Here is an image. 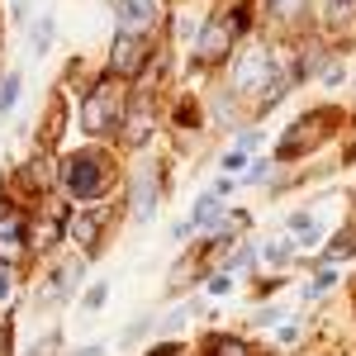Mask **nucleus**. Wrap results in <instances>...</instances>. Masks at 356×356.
<instances>
[{
	"mask_svg": "<svg viewBox=\"0 0 356 356\" xmlns=\"http://www.w3.org/2000/svg\"><path fill=\"white\" fill-rule=\"evenodd\" d=\"M209 191L219 195V200H228V195L238 191V176H219V181H214V186H209Z\"/></svg>",
	"mask_w": 356,
	"mask_h": 356,
	"instance_id": "35",
	"label": "nucleus"
},
{
	"mask_svg": "<svg viewBox=\"0 0 356 356\" xmlns=\"http://www.w3.org/2000/svg\"><path fill=\"white\" fill-rule=\"evenodd\" d=\"M19 290H24L19 261H0V314H10V309L19 304Z\"/></svg>",
	"mask_w": 356,
	"mask_h": 356,
	"instance_id": "17",
	"label": "nucleus"
},
{
	"mask_svg": "<svg viewBox=\"0 0 356 356\" xmlns=\"http://www.w3.org/2000/svg\"><path fill=\"white\" fill-rule=\"evenodd\" d=\"M247 162H252V152H243V147L233 143V147H228V152L219 157V176H243V166H247Z\"/></svg>",
	"mask_w": 356,
	"mask_h": 356,
	"instance_id": "26",
	"label": "nucleus"
},
{
	"mask_svg": "<svg viewBox=\"0 0 356 356\" xmlns=\"http://www.w3.org/2000/svg\"><path fill=\"white\" fill-rule=\"evenodd\" d=\"M53 38H57V19H53V15H38V19L29 24V53H33V57L53 53Z\"/></svg>",
	"mask_w": 356,
	"mask_h": 356,
	"instance_id": "18",
	"label": "nucleus"
},
{
	"mask_svg": "<svg viewBox=\"0 0 356 356\" xmlns=\"http://www.w3.org/2000/svg\"><path fill=\"white\" fill-rule=\"evenodd\" d=\"M332 285H337V271H332V266H323V271H318V275H314V280H309V285H304V304L323 300V295H328Z\"/></svg>",
	"mask_w": 356,
	"mask_h": 356,
	"instance_id": "25",
	"label": "nucleus"
},
{
	"mask_svg": "<svg viewBox=\"0 0 356 356\" xmlns=\"http://www.w3.org/2000/svg\"><path fill=\"white\" fill-rule=\"evenodd\" d=\"M290 62L285 53L266 43V38H252V43H238V53L228 57V95L243 105L252 119H261V114H271L285 95H290Z\"/></svg>",
	"mask_w": 356,
	"mask_h": 356,
	"instance_id": "1",
	"label": "nucleus"
},
{
	"mask_svg": "<svg viewBox=\"0 0 356 356\" xmlns=\"http://www.w3.org/2000/svg\"><path fill=\"white\" fill-rule=\"evenodd\" d=\"M200 356H257V347L247 337H238V332H209Z\"/></svg>",
	"mask_w": 356,
	"mask_h": 356,
	"instance_id": "16",
	"label": "nucleus"
},
{
	"mask_svg": "<svg viewBox=\"0 0 356 356\" xmlns=\"http://www.w3.org/2000/svg\"><path fill=\"white\" fill-rule=\"evenodd\" d=\"M252 266H257V247H252V243H238V247H233V252L219 261V271H228L233 280H243Z\"/></svg>",
	"mask_w": 356,
	"mask_h": 356,
	"instance_id": "19",
	"label": "nucleus"
},
{
	"mask_svg": "<svg viewBox=\"0 0 356 356\" xmlns=\"http://www.w3.org/2000/svg\"><path fill=\"white\" fill-rule=\"evenodd\" d=\"M105 300H110V280H90L86 295H81V314H100Z\"/></svg>",
	"mask_w": 356,
	"mask_h": 356,
	"instance_id": "24",
	"label": "nucleus"
},
{
	"mask_svg": "<svg viewBox=\"0 0 356 356\" xmlns=\"http://www.w3.org/2000/svg\"><path fill=\"white\" fill-rule=\"evenodd\" d=\"M81 280H86V257H81V252H72V257H67L57 271H48V280L38 285V309H57V304L76 300Z\"/></svg>",
	"mask_w": 356,
	"mask_h": 356,
	"instance_id": "12",
	"label": "nucleus"
},
{
	"mask_svg": "<svg viewBox=\"0 0 356 356\" xmlns=\"http://www.w3.org/2000/svg\"><path fill=\"white\" fill-rule=\"evenodd\" d=\"M233 143H238L243 152H257V147H261V129H238V138H233Z\"/></svg>",
	"mask_w": 356,
	"mask_h": 356,
	"instance_id": "32",
	"label": "nucleus"
},
{
	"mask_svg": "<svg viewBox=\"0 0 356 356\" xmlns=\"http://www.w3.org/2000/svg\"><path fill=\"white\" fill-rule=\"evenodd\" d=\"M195 124H200V110H195L191 100H181L176 105V129H195Z\"/></svg>",
	"mask_w": 356,
	"mask_h": 356,
	"instance_id": "30",
	"label": "nucleus"
},
{
	"mask_svg": "<svg viewBox=\"0 0 356 356\" xmlns=\"http://www.w3.org/2000/svg\"><path fill=\"white\" fill-rule=\"evenodd\" d=\"M171 24L166 0H114V33H134V38H162Z\"/></svg>",
	"mask_w": 356,
	"mask_h": 356,
	"instance_id": "7",
	"label": "nucleus"
},
{
	"mask_svg": "<svg viewBox=\"0 0 356 356\" xmlns=\"http://www.w3.org/2000/svg\"><path fill=\"white\" fill-rule=\"evenodd\" d=\"M157 86H138L129 90V110H124V129H119V147H147L157 134Z\"/></svg>",
	"mask_w": 356,
	"mask_h": 356,
	"instance_id": "6",
	"label": "nucleus"
},
{
	"mask_svg": "<svg viewBox=\"0 0 356 356\" xmlns=\"http://www.w3.org/2000/svg\"><path fill=\"white\" fill-rule=\"evenodd\" d=\"M223 214H228V204H223L214 191H204L200 200H195V209H191V219H186V228L191 233H204V228H219Z\"/></svg>",
	"mask_w": 356,
	"mask_h": 356,
	"instance_id": "15",
	"label": "nucleus"
},
{
	"mask_svg": "<svg viewBox=\"0 0 356 356\" xmlns=\"http://www.w3.org/2000/svg\"><path fill=\"white\" fill-rule=\"evenodd\" d=\"M124 110H129V90L114 76H95V81L81 90V105H76V119H81V134L90 143H119V129H124Z\"/></svg>",
	"mask_w": 356,
	"mask_h": 356,
	"instance_id": "4",
	"label": "nucleus"
},
{
	"mask_svg": "<svg viewBox=\"0 0 356 356\" xmlns=\"http://www.w3.org/2000/svg\"><path fill=\"white\" fill-rule=\"evenodd\" d=\"M347 257H356V223H352V228H337V233H332V243L323 247V266H332V261H347Z\"/></svg>",
	"mask_w": 356,
	"mask_h": 356,
	"instance_id": "20",
	"label": "nucleus"
},
{
	"mask_svg": "<svg viewBox=\"0 0 356 356\" xmlns=\"http://www.w3.org/2000/svg\"><path fill=\"white\" fill-rule=\"evenodd\" d=\"M29 257V209L0 191V261H24Z\"/></svg>",
	"mask_w": 356,
	"mask_h": 356,
	"instance_id": "11",
	"label": "nucleus"
},
{
	"mask_svg": "<svg viewBox=\"0 0 356 356\" xmlns=\"http://www.w3.org/2000/svg\"><path fill=\"white\" fill-rule=\"evenodd\" d=\"M19 95H24V76H19V72H5V76H0V119L15 114Z\"/></svg>",
	"mask_w": 356,
	"mask_h": 356,
	"instance_id": "22",
	"label": "nucleus"
},
{
	"mask_svg": "<svg viewBox=\"0 0 356 356\" xmlns=\"http://www.w3.org/2000/svg\"><path fill=\"white\" fill-rule=\"evenodd\" d=\"M76 356H105V347H100V342H90V347H81Z\"/></svg>",
	"mask_w": 356,
	"mask_h": 356,
	"instance_id": "36",
	"label": "nucleus"
},
{
	"mask_svg": "<svg viewBox=\"0 0 356 356\" xmlns=\"http://www.w3.org/2000/svg\"><path fill=\"white\" fill-rule=\"evenodd\" d=\"M314 15V0H257V24H271L275 33H304Z\"/></svg>",
	"mask_w": 356,
	"mask_h": 356,
	"instance_id": "13",
	"label": "nucleus"
},
{
	"mask_svg": "<svg viewBox=\"0 0 356 356\" xmlns=\"http://www.w3.org/2000/svg\"><path fill=\"white\" fill-rule=\"evenodd\" d=\"M110 223H114V204H81V209L67 214V243L90 261L100 252V243H105V228Z\"/></svg>",
	"mask_w": 356,
	"mask_h": 356,
	"instance_id": "8",
	"label": "nucleus"
},
{
	"mask_svg": "<svg viewBox=\"0 0 356 356\" xmlns=\"http://www.w3.org/2000/svg\"><path fill=\"white\" fill-rule=\"evenodd\" d=\"M252 29H257V0H219L214 15H204V24L195 29L191 62L200 72L228 67V57L238 53V43H243Z\"/></svg>",
	"mask_w": 356,
	"mask_h": 356,
	"instance_id": "3",
	"label": "nucleus"
},
{
	"mask_svg": "<svg viewBox=\"0 0 356 356\" xmlns=\"http://www.w3.org/2000/svg\"><path fill=\"white\" fill-rule=\"evenodd\" d=\"M152 328H157V318H138V323H129V328H124V347H134L138 337H147Z\"/></svg>",
	"mask_w": 356,
	"mask_h": 356,
	"instance_id": "29",
	"label": "nucleus"
},
{
	"mask_svg": "<svg viewBox=\"0 0 356 356\" xmlns=\"http://www.w3.org/2000/svg\"><path fill=\"white\" fill-rule=\"evenodd\" d=\"M275 166H280L275 157H252L238 181H243V186H275Z\"/></svg>",
	"mask_w": 356,
	"mask_h": 356,
	"instance_id": "23",
	"label": "nucleus"
},
{
	"mask_svg": "<svg viewBox=\"0 0 356 356\" xmlns=\"http://www.w3.org/2000/svg\"><path fill=\"white\" fill-rule=\"evenodd\" d=\"M352 15H356V0H328V5H323V19H328V24H347Z\"/></svg>",
	"mask_w": 356,
	"mask_h": 356,
	"instance_id": "27",
	"label": "nucleus"
},
{
	"mask_svg": "<svg viewBox=\"0 0 356 356\" xmlns=\"http://www.w3.org/2000/svg\"><path fill=\"white\" fill-rule=\"evenodd\" d=\"M328 119H337V110H328V105H318V110H304L285 134H280V143H275V162H300L304 152L318 143V138L328 134V129H318V124H328Z\"/></svg>",
	"mask_w": 356,
	"mask_h": 356,
	"instance_id": "9",
	"label": "nucleus"
},
{
	"mask_svg": "<svg viewBox=\"0 0 356 356\" xmlns=\"http://www.w3.org/2000/svg\"><path fill=\"white\" fill-rule=\"evenodd\" d=\"M114 186H119V166H114V152L105 143H86V147H72L57 157V191L67 195L72 209L105 204Z\"/></svg>",
	"mask_w": 356,
	"mask_h": 356,
	"instance_id": "2",
	"label": "nucleus"
},
{
	"mask_svg": "<svg viewBox=\"0 0 356 356\" xmlns=\"http://www.w3.org/2000/svg\"><path fill=\"white\" fill-rule=\"evenodd\" d=\"M162 204V166L157 162H138L129 171V219L147 223Z\"/></svg>",
	"mask_w": 356,
	"mask_h": 356,
	"instance_id": "10",
	"label": "nucleus"
},
{
	"mask_svg": "<svg viewBox=\"0 0 356 356\" xmlns=\"http://www.w3.org/2000/svg\"><path fill=\"white\" fill-rule=\"evenodd\" d=\"M280 318H285V309H257V318H252V323H257V328H275V323H280Z\"/></svg>",
	"mask_w": 356,
	"mask_h": 356,
	"instance_id": "33",
	"label": "nucleus"
},
{
	"mask_svg": "<svg viewBox=\"0 0 356 356\" xmlns=\"http://www.w3.org/2000/svg\"><path fill=\"white\" fill-rule=\"evenodd\" d=\"M295 252H300V247H295V238H271V243L257 247V261H261V266H285Z\"/></svg>",
	"mask_w": 356,
	"mask_h": 356,
	"instance_id": "21",
	"label": "nucleus"
},
{
	"mask_svg": "<svg viewBox=\"0 0 356 356\" xmlns=\"http://www.w3.org/2000/svg\"><path fill=\"white\" fill-rule=\"evenodd\" d=\"M157 38H134V33H114L110 38V53H105V76L114 81H147L152 62H157Z\"/></svg>",
	"mask_w": 356,
	"mask_h": 356,
	"instance_id": "5",
	"label": "nucleus"
},
{
	"mask_svg": "<svg viewBox=\"0 0 356 356\" xmlns=\"http://www.w3.org/2000/svg\"><path fill=\"white\" fill-rule=\"evenodd\" d=\"M143 356H186V347H181V342H171V337H162V342H152Z\"/></svg>",
	"mask_w": 356,
	"mask_h": 356,
	"instance_id": "31",
	"label": "nucleus"
},
{
	"mask_svg": "<svg viewBox=\"0 0 356 356\" xmlns=\"http://www.w3.org/2000/svg\"><path fill=\"white\" fill-rule=\"evenodd\" d=\"M195 314H200V304H181V309H176V314H171V318H162V323H157V328H162V332H176V328H181V323H191V318H195Z\"/></svg>",
	"mask_w": 356,
	"mask_h": 356,
	"instance_id": "28",
	"label": "nucleus"
},
{
	"mask_svg": "<svg viewBox=\"0 0 356 356\" xmlns=\"http://www.w3.org/2000/svg\"><path fill=\"white\" fill-rule=\"evenodd\" d=\"M332 62V53H328V43L323 38H309V43H300L295 48V62H290V76H295V86L300 81H314L323 67Z\"/></svg>",
	"mask_w": 356,
	"mask_h": 356,
	"instance_id": "14",
	"label": "nucleus"
},
{
	"mask_svg": "<svg viewBox=\"0 0 356 356\" xmlns=\"http://www.w3.org/2000/svg\"><path fill=\"white\" fill-rule=\"evenodd\" d=\"M300 323H275V337H280V342H285V347H290V342H300Z\"/></svg>",
	"mask_w": 356,
	"mask_h": 356,
	"instance_id": "34",
	"label": "nucleus"
}]
</instances>
